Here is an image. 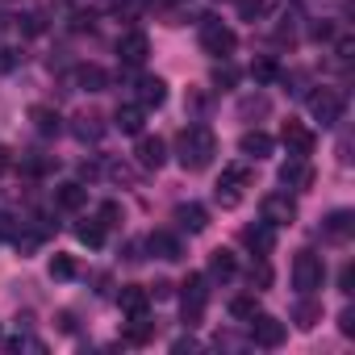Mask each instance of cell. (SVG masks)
Returning a JSON list of instances; mask_svg holds the SVG:
<instances>
[{
  "label": "cell",
  "instance_id": "21",
  "mask_svg": "<svg viewBox=\"0 0 355 355\" xmlns=\"http://www.w3.org/2000/svg\"><path fill=\"white\" fill-rule=\"evenodd\" d=\"M163 101H167V84H163L159 76H146V80L138 84V105H142V109H150V105L159 109Z\"/></svg>",
  "mask_w": 355,
  "mask_h": 355
},
{
  "label": "cell",
  "instance_id": "12",
  "mask_svg": "<svg viewBox=\"0 0 355 355\" xmlns=\"http://www.w3.org/2000/svg\"><path fill=\"white\" fill-rule=\"evenodd\" d=\"M134 159H138V167H146V171H159V167L167 163V146H163V138H150V134H142V138H138V146H134Z\"/></svg>",
  "mask_w": 355,
  "mask_h": 355
},
{
  "label": "cell",
  "instance_id": "23",
  "mask_svg": "<svg viewBox=\"0 0 355 355\" xmlns=\"http://www.w3.org/2000/svg\"><path fill=\"white\" fill-rule=\"evenodd\" d=\"M71 134L80 138V142H96L101 134H105V125H101V113H76V125H71Z\"/></svg>",
  "mask_w": 355,
  "mask_h": 355
},
{
  "label": "cell",
  "instance_id": "31",
  "mask_svg": "<svg viewBox=\"0 0 355 355\" xmlns=\"http://www.w3.org/2000/svg\"><path fill=\"white\" fill-rule=\"evenodd\" d=\"M251 76H255V84H272V80L280 76V67H276L272 59H259V63L251 67Z\"/></svg>",
  "mask_w": 355,
  "mask_h": 355
},
{
  "label": "cell",
  "instance_id": "10",
  "mask_svg": "<svg viewBox=\"0 0 355 355\" xmlns=\"http://www.w3.org/2000/svg\"><path fill=\"white\" fill-rule=\"evenodd\" d=\"M146 55H150V38H146L142 30H130V34L117 38V59H121L125 67H142Z\"/></svg>",
  "mask_w": 355,
  "mask_h": 355
},
{
  "label": "cell",
  "instance_id": "34",
  "mask_svg": "<svg viewBox=\"0 0 355 355\" xmlns=\"http://www.w3.org/2000/svg\"><path fill=\"white\" fill-rule=\"evenodd\" d=\"M251 284H259V288H268L272 284V268H268V259L259 255V263H251Z\"/></svg>",
  "mask_w": 355,
  "mask_h": 355
},
{
  "label": "cell",
  "instance_id": "11",
  "mask_svg": "<svg viewBox=\"0 0 355 355\" xmlns=\"http://www.w3.org/2000/svg\"><path fill=\"white\" fill-rule=\"evenodd\" d=\"M280 184H288V189H297V193L313 189V167H309V159L288 155V163L280 167Z\"/></svg>",
  "mask_w": 355,
  "mask_h": 355
},
{
  "label": "cell",
  "instance_id": "24",
  "mask_svg": "<svg viewBox=\"0 0 355 355\" xmlns=\"http://www.w3.org/2000/svg\"><path fill=\"white\" fill-rule=\"evenodd\" d=\"M243 243L255 251V255H272V226L259 222V226H243Z\"/></svg>",
  "mask_w": 355,
  "mask_h": 355
},
{
  "label": "cell",
  "instance_id": "32",
  "mask_svg": "<svg viewBox=\"0 0 355 355\" xmlns=\"http://www.w3.org/2000/svg\"><path fill=\"white\" fill-rule=\"evenodd\" d=\"M318 318H322V309H318V305H309V301L297 309V326H301V330H313V326H318Z\"/></svg>",
  "mask_w": 355,
  "mask_h": 355
},
{
  "label": "cell",
  "instance_id": "26",
  "mask_svg": "<svg viewBox=\"0 0 355 355\" xmlns=\"http://www.w3.org/2000/svg\"><path fill=\"white\" fill-rule=\"evenodd\" d=\"M150 334H155V322H150L146 313H130V322H125L121 338H125V343H134V347H142V343H146Z\"/></svg>",
  "mask_w": 355,
  "mask_h": 355
},
{
  "label": "cell",
  "instance_id": "5",
  "mask_svg": "<svg viewBox=\"0 0 355 355\" xmlns=\"http://www.w3.org/2000/svg\"><path fill=\"white\" fill-rule=\"evenodd\" d=\"M205 305H209V276L205 272H193L184 280V322L197 326L201 313H205Z\"/></svg>",
  "mask_w": 355,
  "mask_h": 355
},
{
  "label": "cell",
  "instance_id": "2",
  "mask_svg": "<svg viewBox=\"0 0 355 355\" xmlns=\"http://www.w3.org/2000/svg\"><path fill=\"white\" fill-rule=\"evenodd\" d=\"M322 280H326V263H322V255H313V251H297V255H293V288H297L301 297H309V293L322 288Z\"/></svg>",
  "mask_w": 355,
  "mask_h": 355
},
{
  "label": "cell",
  "instance_id": "40",
  "mask_svg": "<svg viewBox=\"0 0 355 355\" xmlns=\"http://www.w3.org/2000/svg\"><path fill=\"white\" fill-rule=\"evenodd\" d=\"M171 351H197V338H175Z\"/></svg>",
  "mask_w": 355,
  "mask_h": 355
},
{
  "label": "cell",
  "instance_id": "19",
  "mask_svg": "<svg viewBox=\"0 0 355 355\" xmlns=\"http://www.w3.org/2000/svg\"><path fill=\"white\" fill-rule=\"evenodd\" d=\"M142 121H146V109H142V105H121V109L113 113V125H117L121 134H142Z\"/></svg>",
  "mask_w": 355,
  "mask_h": 355
},
{
  "label": "cell",
  "instance_id": "7",
  "mask_svg": "<svg viewBox=\"0 0 355 355\" xmlns=\"http://www.w3.org/2000/svg\"><path fill=\"white\" fill-rule=\"evenodd\" d=\"M309 113H313L322 125H338V121H343V92L318 88V92L309 96Z\"/></svg>",
  "mask_w": 355,
  "mask_h": 355
},
{
  "label": "cell",
  "instance_id": "25",
  "mask_svg": "<svg viewBox=\"0 0 355 355\" xmlns=\"http://www.w3.org/2000/svg\"><path fill=\"white\" fill-rule=\"evenodd\" d=\"M117 301H121V309H125V313H146V305H150V293H146L142 284H121Z\"/></svg>",
  "mask_w": 355,
  "mask_h": 355
},
{
  "label": "cell",
  "instance_id": "20",
  "mask_svg": "<svg viewBox=\"0 0 355 355\" xmlns=\"http://www.w3.org/2000/svg\"><path fill=\"white\" fill-rule=\"evenodd\" d=\"M234 272H239V259H234V251H226V247L209 251V280H230Z\"/></svg>",
  "mask_w": 355,
  "mask_h": 355
},
{
  "label": "cell",
  "instance_id": "35",
  "mask_svg": "<svg viewBox=\"0 0 355 355\" xmlns=\"http://www.w3.org/2000/svg\"><path fill=\"white\" fill-rule=\"evenodd\" d=\"M239 113H243V117H251V113H268V96H247V101L239 105Z\"/></svg>",
  "mask_w": 355,
  "mask_h": 355
},
{
  "label": "cell",
  "instance_id": "14",
  "mask_svg": "<svg viewBox=\"0 0 355 355\" xmlns=\"http://www.w3.org/2000/svg\"><path fill=\"white\" fill-rule=\"evenodd\" d=\"M71 84L84 88V92H105L109 76H105V67H96V63H80V67L71 71Z\"/></svg>",
  "mask_w": 355,
  "mask_h": 355
},
{
  "label": "cell",
  "instance_id": "33",
  "mask_svg": "<svg viewBox=\"0 0 355 355\" xmlns=\"http://www.w3.org/2000/svg\"><path fill=\"white\" fill-rule=\"evenodd\" d=\"M96 222H101V226H121V205H117V201H105Z\"/></svg>",
  "mask_w": 355,
  "mask_h": 355
},
{
  "label": "cell",
  "instance_id": "30",
  "mask_svg": "<svg viewBox=\"0 0 355 355\" xmlns=\"http://www.w3.org/2000/svg\"><path fill=\"white\" fill-rule=\"evenodd\" d=\"M5 351H13V355H21V351H46V343L42 338H30V334H17V338L5 343Z\"/></svg>",
  "mask_w": 355,
  "mask_h": 355
},
{
  "label": "cell",
  "instance_id": "15",
  "mask_svg": "<svg viewBox=\"0 0 355 355\" xmlns=\"http://www.w3.org/2000/svg\"><path fill=\"white\" fill-rule=\"evenodd\" d=\"M322 230H326V239H334V243H347V239L355 234V214H351V209H334V214L322 222Z\"/></svg>",
  "mask_w": 355,
  "mask_h": 355
},
{
  "label": "cell",
  "instance_id": "38",
  "mask_svg": "<svg viewBox=\"0 0 355 355\" xmlns=\"http://www.w3.org/2000/svg\"><path fill=\"white\" fill-rule=\"evenodd\" d=\"M239 9H243V17H259L263 13V0H243Z\"/></svg>",
  "mask_w": 355,
  "mask_h": 355
},
{
  "label": "cell",
  "instance_id": "29",
  "mask_svg": "<svg viewBox=\"0 0 355 355\" xmlns=\"http://www.w3.org/2000/svg\"><path fill=\"white\" fill-rule=\"evenodd\" d=\"M76 276V259L71 255H55L51 259V280H71Z\"/></svg>",
  "mask_w": 355,
  "mask_h": 355
},
{
  "label": "cell",
  "instance_id": "1",
  "mask_svg": "<svg viewBox=\"0 0 355 355\" xmlns=\"http://www.w3.org/2000/svg\"><path fill=\"white\" fill-rule=\"evenodd\" d=\"M218 155V138L209 125H189L180 134V167L184 171H205Z\"/></svg>",
  "mask_w": 355,
  "mask_h": 355
},
{
  "label": "cell",
  "instance_id": "4",
  "mask_svg": "<svg viewBox=\"0 0 355 355\" xmlns=\"http://www.w3.org/2000/svg\"><path fill=\"white\" fill-rule=\"evenodd\" d=\"M197 38H201V51L214 55V59H226V55H234V46H239L234 30H230L226 21H218V17H205L201 30H197Z\"/></svg>",
  "mask_w": 355,
  "mask_h": 355
},
{
  "label": "cell",
  "instance_id": "27",
  "mask_svg": "<svg viewBox=\"0 0 355 355\" xmlns=\"http://www.w3.org/2000/svg\"><path fill=\"white\" fill-rule=\"evenodd\" d=\"M255 313H259V301H255V293H243V297H234V301H230V318L247 322V318H255Z\"/></svg>",
  "mask_w": 355,
  "mask_h": 355
},
{
  "label": "cell",
  "instance_id": "36",
  "mask_svg": "<svg viewBox=\"0 0 355 355\" xmlns=\"http://www.w3.org/2000/svg\"><path fill=\"white\" fill-rule=\"evenodd\" d=\"M338 330H343L347 338L355 334V309H343V318H338Z\"/></svg>",
  "mask_w": 355,
  "mask_h": 355
},
{
  "label": "cell",
  "instance_id": "8",
  "mask_svg": "<svg viewBox=\"0 0 355 355\" xmlns=\"http://www.w3.org/2000/svg\"><path fill=\"white\" fill-rule=\"evenodd\" d=\"M280 142H284V150H288V155H297V159H309V155H313V146H318L313 130H309V125H301V121H284V125H280Z\"/></svg>",
  "mask_w": 355,
  "mask_h": 355
},
{
  "label": "cell",
  "instance_id": "39",
  "mask_svg": "<svg viewBox=\"0 0 355 355\" xmlns=\"http://www.w3.org/2000/svg\"><path fill=\"white\" fill-rule=\"evenodd\" d=\"M338 284H343V293H351V288H355V272H351V263L343 268V276H338Z\"/></svg>",
  "mask_w": 355,
  "mask_h": 355
},
{
  "label": "cell",
  "instance_id": "22",
  "mask_svg": "<svg viewBox=\"0 0 355 355\" xmlns=\"http://www.w3.org/2000/svg\"><path fill=\"white\" fill-rule=\"evenodd\" d=\"M30 121H34L38 134H59V130H63V117H59L51 105H30Z\"/></svg>",
  "mask_w": 355,
  "mask_h": 355
},
{
  "label": "cell",
  "instance_id": "13",
  "mask_svg": "<svg viewBox=\"0 0 355 355\" xmlns=\"http://www.w3.org/2000/svg\"><path fill=\"white\" fill-rule=\"evenodd\" d=\"M175 222H180V230H189V234H201L209 226V214H205V205L184 201V205H175Z\"/></svg>",
  "mask_w": 355,
  "mask_h": 355
},
{
  "label": "cell",
  "instance_id": "3",
  "mask_svg": "<svg viewBox=\"0 0 355 355\" xmlns=\"http://www.w3.org/2000/svg\"><path fill=\"white\" fill-rule=\"evenodd\" d=\"M247 184H251V171H247L243 163H230V167H222V180L214 184V201H218L222 209H239Z\"/></svg>",
  "mask_w": 355,
  "mask_h": 355
},
{
  "label": "cell",
  "instance_id": "16",
  "mask_svg": "<svg viewBox=\"0 0 355 355\" xmlns=\"http://www.w3.org/2000/svg\"><path fill=\"white\" fill-rule=\"evenodd\" d=\"M146 247H150V255H159V259H180V255H184V243L175 239L171 230H155V234L146 239Z\"/></svg>",
  "mask_w": 355,
  "mask_h": 355
},
{
  "label": "cell",
  "instance_id": "28",
  "mask_svg": "<svg viewBox=\"0 0 355 355\" xmlns=\"http://www.w3.org/2000/svg\"><path fill=\"white\" fill-rule=\"evenodd\" d=\"M76 239L88 243V247H101V243H105V226H101V222H80V226H76Z\"/></svg>",
  "mask_w": 355,
  "mask_h": 355
},
{
  "label": "cell",
  "instance_id": "6",
  "mask_svg": "<svg viewBox=\"0 0 355 355\" xmlns=\"http://www.w3.org/2000/svg\"><path fill=\"white\" fill-rule=\"evenodd\" d=\"M259 218H263L268 226H293V222H297V201H293L288 193H268V197L259 201Z\"/></svg>",
  "mask_w": 355,
  "mask_h": 355
},
{
  "label": "cell",
  "instance_id": "9",
  "mask_svg": "<svg viewBox=\"0 0 355 355\" xmlns=\"http://www.w3.org/2000/svg\"><path fill=\"white\" fill-rule=\"evenodd\" d=\"M247 322H251V343H259V347H280L284 334H288V326L280 318H272V313H255Z\"/></svg>",
  "mask_w": 355,
  "mask_h": 355
},
{
  "label": "cell",
  "instance_id": "18",
  "mask_svg": "<svg viewBox=\"0 0 355 355\" xmlns=\"http://www.w3.org/2000/svg\"><path fill=\"white\" fill-rule=\"evenodd\" d=\"M55 205L76 214V209H84V205H88V189H84V184H76V180H67V184H59V189H55Z\"/></svg>",
  "mask_w": 355,
  "mask_h": 355
},
{
  "label": "cell",
  "instance_id": "17",
  "mask_svg": "<svg viewBox=\"0 0 355 355\" xmlns=\"http://www.w3.org/2000/svg\"><path fill=\"white\" fill-rule=\"evenodd\" d=\"M272 146H276V142H272L263 130H247V134L239 138V150H243L247 159H255V163H259V159H268V155H272Z\"/></svg>",
  "mask_w": 355,
  "mask_h": 355
},
{
  "label": "cell",
  "instance_id": "37",
  "mask_svg": "<svg viewBox=\"0 0 355 355\" xmlns=\"http://www.w3.org/2000/svg\"><path fill=\"white\" fill-rule=\"evenodd\" d=\"M13 167H17L13 150H9V146H0V175H5V171H13Z\"/></svg>",
  "mask_w": 355,
  "mask_h": 355
}]
</instances>
